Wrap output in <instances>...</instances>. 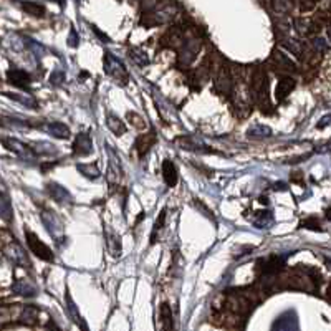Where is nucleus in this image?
<instances>
[{
	"mask_svg": "<svg viewBox=\"0 0 331 331\" xmlns=\"http://www.w3.org/2000/svg\"><path fill=\"white\" fill-rule=\"evenodd\" d=\"M247 135L249 138H253V139H265L272 136V129L265 124H255L249 129Z\"/></svg>",
	"mask_w": 331,
	"mask_h": 331,
	"instance_id": "obj_26",
	"label": "nucleus"
},
{
	"mask_svg": "<svg viewBox=\"0 0 331 331\" xmlns=\"http://www.w3.org/2000/svg\"><path fill=\"white\" fill-rule=\"evenodd\" d=\"M163 178H164V182L167 184V187H175L179 181V175H178V167L172 163V161L166 159L163 163Z\"/></svg>",
	"mask_w": 331,
	"mask_h": 331,
	"instance_id": "obj_15",
	"label": "nucleus"
},
{
	"mask_svg": "<svg viewBox=\"0 0 331 331\" xmlns=\"http://www.w3.org/2000/svg\"><path fill=\"white\" fill-rule=\"evenodd\" d=\"M41 129H45L48 135L56 138V139H68L70 138V128L65 123H60V121H52V123H47L41 126Z\"/></svg>",
	"mask_w": 331,
	"mask_h": 331,
	"instance_id": "obj_10",
	"label": "nucleus"
},
{
	"mask_svg": "<svg viewBox=\"0 0 331 331\" xmlns=\"http://www.w3.org/2000/svg\"><path fill=\"white\" fill-rule=\"evenodd\" d=\"M301 225H303L305 229H312V230H321V229H320V224H318V220H316V219H308V220H305V222L301 224Z\"/></svg>",
	"mask_w": 331,
	"mask_h": 331,
	"instance_id": "obj_40",
	"label": "nucleus"
},
{
	"mask_svg": "<svg viewBox=\"0 0 331 331\" xmlns=\"http://www.w3.org/2000/svg\"><path fill=\"white\" fill-rule=\"evenodd\" d=\"M73 152H75V156H80V158L90 156V154L93 152V143H91L90 135H86V133H80V135L75 138Z\"/></svg>",
	"mask_w": 331,
	"mask_h": 331,
	"instance_id": "obj_7",
	"label": "nucleus"
},
{
	"mask_svg": "<svg viewBox=\"0 0 331 331\" xmlns=\"http://www.w3.org/2000/svg\"><path fill=\"white\" fill-rule=\"evenodd\" d=\"M273 329H295L298 328V323H297V313L295 312H286L280 316V318L273 323Z\"/></svg>",
	"mask_w": 331,
	"mask_h": 331,
	"instance_id": "obj_14",
	"label": "nucleus"
},
{
	"mask_svg": "<svg viewBox=\"0 0 331 331\" xmlns=\"http://www.w3.org/2000/svg\"><path fill=\"white\" fill-rule=\"evenodd\" d=\"M329 119H331V116H328V118H323V119H321L323 123H320V124H318V128H325L326 124H329Z\"/></svg>",
	"mask_w": 331,
	"mask_h": 331,
	"instance_id": "obj_44",
	"label": "nucleus"
},
{
	"mask_svg": "<svg viewBox=\"0 0 331 331\" xmlns=\"http://www.w3.org/2000/svg\"><path fill=\"white\" fill-rule=\"evenodd\" d=\"M108 156H109V164H108V172H111V179L118 181L123 175V167L119 163V158L116 156V152L111 149V146H106Z\"/></svg>",
	"mask_w": 331,
	"mask_h": 331,
	"instance_id": "obj_16",
	"label": "nucleus"
},
{
	"mask_svg": "<svg viewBox=\"0 0 331 331\" xmlns=\"http://www.w3.org/2000/svg\"><path fill=\"white\" fill-rule=\"evenodd\" d=\"M106 126L109 128V131L113 133V135H116V136H123L124 133H126V126H124V123H123L118 116H115V115H108Z\"/></svg>",
	"mask_w": 331,
	"mask_h": 331,
	"instance_id": "obj_23",
	"label": "nucleus"
},
{
	"mask_svg": "<svg viewBox=\"0 0 331 331\" xmlns=\"http://www.w3.org/2000/svg\"><path fill=\"white\" fill-rule=\"evenodd\" d=\"M32 149L35 154H45V156H50V154L56 152V147L52 143H45V141H37V143H32Z\"/></svg>",
	"mask_w": 331,
	"mask_h": 331,
	"instance_id": "obj_28",
	"label": "nucleus"
},
{
	"mask_svg": "<svg viewBox=\"0 0 331 331\" xmlns=\"http://www.w3.org/2000/svg\"><path fill=\"white\" fill-rule=\"evenodd\" d=\"M76 167H78V171L81 172V175H84V178L91 179V181H95V179H98V178L101 175L100 167L96 166V163H91V164H78Z\"/></svg>",
	"mask_w": 331,
	"mask_h": 331,
	"instance_id": "obj_25",
	"label": "nucleus"
},
{
	"mask_svg": "<svg viewBox=\"0 0 331 331\" xmlns=\"http://www.w3.org/2000/svg\"><path fill=\"white\" fill-rule=\"evenodd\" d=\"M164 220H166V210H161V212H159V217H158V220H156V224H154V234H156L158 230L163 229Z\"/></svg>",
	"mask_w": 331,
	"mask_h": 331,
	"instance_id": "obj_38",
	"label": "nucleus"
},
{
	"mask_svg": "<svg viewBox=\"0 0 331 331\" xmlns=\"http://www.w3.org/2000/svg\"><path fill=\"white\" fill-rule=\"evenodd\" d=\"M0 124L7 126V128H13V129H27L30 128V124L22 119H15V118H2L0 119Z\"/></svg>",
	"mask_w": 331,
	"mask_h": 331,
	"instance_id": "obj_32",
	"label": "nucleus"
},
{
	"mask_svg": "<svg viewBox=\"0 0 331 331\" xmlns=\"http://www.w3.org/2000/svg\"><path fill=\"white\" fill-rule=\"evenodd\" d=\"M159 315H161V321H163V328L172 329V310L169 306V303H161Z\"/></svg>",
	"mask_w": 331,
	"mask_h": 331,
	"instance_id": "obj_27",
	"label": "nucleus"
},
{
	"mask_svg": "<svg viewBox=\"0 0 331 331\" xmlns=\"http://www.w3.org/2000/svg\"><path fill=\"white\" fill-rule=\"evenodd\" d=\"M129 56H131V60L136 63L138 67L141 68H144L149 65V55H147L143 48H131L129 50Z\"/></svg>",
	"mask_w": 331,
	"mask_h": 331,
	"instance_id": "obj_24",
	"label": "nucleus"
},
{
	"mask_svg": "<svg viewBox=\"0 0 331 331\" xmlns=\"http://www.w3.org/2000/svg\"><path fill=\"white\" fill-rule=\"evenodd\" d=\"M67 312H68V316H70V320H72L73 323H76L81 329L84 328L86 329L88 326H86V323L83 321V318H81V315H80V310H78V306L75 305V301H73V298L70 297V293L67 295Z\"/></svg>",
	"mask_w": 331,
	"mask_h": 331,
	"instance_id": "obj_17",
	"label": "nucleus"
},
{
	"mask_svg": "<svg viewBox=\"0 0 331 331\" xmlns=\"http://www.w3.org/2000/svg\"><path fill=\"white\" fill-rule=\"evenodd\" d=\"M0 219L5 222H12L13 220V209H12V202L7 194H0Z\"/></svg>",
	"mask_w": 331,
	"mask_h": 331,
	"instance_id": "obj_19",
	"label": "nucleus"
},
{
	"mask_svg": "<svg viewBox=\"0 0 331 331\" xmlns=\"http://www.w3.org/2000/svg\"><path fill=\"white\" fill-rule=\"evenodd\" d=\"M313 5H315L313 0H300L301 10H310V9H313Z\"/></svg>",
	"mask_w": 331,
	"mask_h": 331,
	"instance_id": "obj_42",
	"label": "nucleus"
},
{
	"mask_svg": "<svg viewBox=\"0 0 331 331\" xmlns=\"http://www.w3.org/2000/svg\"><path fill=\"white\" fill-rule=\"evenodd\" d=\"M5 255L9 257L15 265L24 267V269H28V267H30V262H28L25 252L22 250V247H20L17 242H12L10 245H7V247H5Z\"/></svg>",
	"mask_w": 331,
	"mask_h": 331,
	"instance_id": "obj_8",
	"label": "nucleus"
},
{
	"mask_svg": "<svg viewBox=\"0 0 331 331\" xmlns=\"http://www.w3.org/2000/svg\"><path fill=\"white\" fill-rule=\"evenodd\" d=\"M126 119L135 126V128H138V129H144L146 128V123H144V119L141 118L139 115H136V113H133V111H129L128 115H126Z\"/></svg>",
	"mask_w": 331,
	"mask_h": 331,
	"instance_id": "obj_35",
	"label": "nucleus"
},
{
	"mask_svg": "<svg viewBox=\"0 0 331 331\" xmlns=\"http://www.w3.org/2000/svg\"><path fill=\"white\" fill-rule=\"evenodd\" d=\"M41 222H43L48 234L55 238V242L63 240V224L53 212H50V210L41 212Z\"/></svg>",
	"mask_w": 331,
	"mask_h": 331,
	"instance_id": "obj_4",
	"label": "nucleus"
},
{
	"mask_svg": "<svg viewBox=\"0 0 331 331\" xmlns=\"http://www.w3.org/2000/svg\"><path fill=\"white\" fill-rule=\"evenodd\" d=\"M175 144L181 146L182 149L186 151H195V152H212V149H207V146L204 143H199L195 138L192 136H182V138H178L174 141Z\"/></svg>",
	"mask_w": 331,
	"mask_h": 331,
	"instance_id": "obj_9",
	"label": "nucleus"
},
{
	"mask_svg": "<svg viewBox=\"0 0 331 331\" xmlns=\"http://www.w3.org/2000/svg\"><path fill=\"white\" fill-rule=\"evenodd\" d=\"M293 7V0H272V9L278 13L290 12Z\"/></svg>",
	"mask_w": 331,
	"mask_h": 331,
	"instance_id": "obj_33",
	"label": "nucleus"
},
{
	"mask_svg": "<svg viewBox=\"0 0 331 331\" xmlns=\"http://www.w3.org/2000/svg\"><path fill=\"white\" fill-rule=\"evenodd\" d=\"M22 7L27 13H30V15H33V17H43L45 15V7L37 4V2H24Z\"/></svg>",
	"mask_w": 331,
	"mask_h": 331,
	"instance_id": "obj_31",
	"label": "nucleus"
},
{
	"mask_svg": "<svg viewBox=\"0 0 331 331\" xmlns=\"http://www.w3.org/2000/svg\"><path fill=\"white\" fill-rule=\"evenodd\" d=\"M230 73L227 72V70H222V72L219 73V78H217V83H215V86L219 91H222V93H229L230 88H232V83H230Z\"/></svg>",
	"mask_w": 331,
	"mask_h": 331,
	"instance_id": "obj_29",
	"label": "nucleus"
},
{
	"mask_svg": "<svg viewBox=\"0 0 331 331\" xmlns=\"http://www.w3.org/2000/svg\"><path fill=\"white\" fill-rule=\"evenodd\" d=\"M47 189H48V192H50V195L53 197V199H55L56 202H60V204H70V202L73 201L72 194H70L63 186L56 184V182H48Z\"/></svg>",
	"mask_w": 331,
	"mask_h": 331,
	"instance_id": "obj_12",
	"label": "nucleus"
},
{
	"mask_svg": "<svg viewBox=\"0 0 331 331\" xmlns=\"http://www.w3.org/2000/svg\"><path fill=\"white\" fill-rule=\"evenodd\" d=\"M25 45L30 48V50L33 52V55L37 56V58H41V56L45 55V48L41 47L38 41H35V40H32V38H27L25 40Z\"/></svg>",
	"mask_w": 331,
	"mask_h": 331,
	"instance_id": "obj_34",
	"label": "nucleus"
},
{
	"mask_svg": "<svg viewBox=\"0 0 331 331\" xmlns=\"http://www.w3.org/2000/svg\"><path fill=\"white\" fill-rule=\"evenodd\" d=\"M295 88V80L293 78H288V76H285V78H281L277 84V100H285V98L288 96L293 91Z\"/></svg>",
	"mask_w": 331,
	"mask_h": 331,
	"instance_id": "obj_20",
	"label": "nucleus"
},
{
	"mask_svg": "<svg viewBox=\"0 0 331 331\" xmlns=\"http://www.w3.org/2000/svg\"><path fill=\"white\" fill-rule=\"evenodd\" d=\"M93 32H95V33L98 35V37L101 38V41H103V43H108V41H111V40H109V37H106V35H104V33H101L100 30H98L96 27H93Z\"/></svg>",
	"mask_w": 331,
	"mask_h": 331,
	"instance_id": "obj_43",
	"label": "nucleus"
},
{
	"mask_svg": "<svg viewBox=\"0 0 331 331\" xmlns=\"http://www.w3.org/2000/svg\"><path fill=\"white\" fill-rule=\"evenodd\" d=\"M272 222H273V215H272L270 210H262V212H257L255 220H253V224H255L258 229H267L269 225H272Z\"/></svg>",
	"mask_w": 331,
	"mask_h": 331,
	"instance_id": "obj_30",
	"label": "nucleus"
},
{
	"mask_svg": "<svg viewBox=\"0 0 331 331\" xmlns=\"http://www.w3.org/2000/svg\"><path fill=\"white\" fill-rule=\"evenodd\" d=\"M326 293H328V297L331 298V283H329V286H328V290H326Z\"/></svg>",
	"mask_w": 331,
	"mask_h": 331,
	"instance_id": "obj_46",
	"label": "nucleus"
},
{
	"mask_svg": "<svg viewBox=\"0 0 331 331\" xmlns=\"http://www.w3.org/2000/svg\"><path fill=\"white\" fill-rule=\"evenodd\" d=\"M40 310L33 305H28L22 310V315H20V321L25 323V325H35L38 320Z\"/></svg>",
	"mask_w": 331,
	"mask_h": 331,
	"instance_id": "obj_21",
	"label": "nucleus"
},
{
	"mask_svg": "<svg viewBox=\"0 0 331 331\" xmlns=\"http://www.w3.org/2000/svg\"><path fill=\"white\" fill-rule=\"evenodd\" d=\"M329 37H331V30H329Z\"/></svg>",
	"mask_w": 331,
	"mask_h": 331,
	"instance_id": "obj_47",
	"label": "nucleus"
},
{
	"mask_svg": "<svg viewBox=\"0 0 331 331\" xmlns=\"http://www.w3.org/2000/svg\"><path fill=\"white\" fill-rule=\"evenodd\" d=\"M260 270H262L263 275H277L278 272H281L285 265V258L280 255H272L269 258H263L258 262Z\"/></svg>",
	"mask_w": 331,
	"mask_h": 331,
	"instance_id": "obj_6",
	"label": "nucleus"
},
{
	"mask_svg": "<svg viewBox=\"0 0 331 331\" xmlns=\"http://www.w3.org/2000/svg\"><path fill=\"white\" fill-rule=\"evenodd\" d=\"M273 58H275L281 67H285V68H288V70H293V61L288 58L286 55H283V53H280L278 50H273Z\"/></svg>",
	"mask_w": 331,
	"mask_h": 331,
	"instance_id": "obj_36",
	"label": "nucleus"
},
{
	"mask_svg": "<svg viewBox=\"0 0 331 331\" xmlns=\"http://www.w3.org/2000/svg\"><path fill=\"white\" fill-rule=\"evenodd\" d=\"M104 235H106V247H108V252L111 257H121V242H119V237L118 234L113 229H106L104 232Z\"/></svg>",
	"mask_w": 331,
	"mask_h": 331,
	"instance_id": "obj_13",
	"label": "nucleus"
},
{
	"mask_svg": "<svg viewBox=\"0 0 331 331\" xmlns=\"http://www.w3.org/2000/svg\"><path fill=\"white\" fill-rule=\"evenodd\" d=\"M12 292L15 295H20V297H35L38 290L30 280L20 278V280H15V283L12 285Z\"/></svg>",
	"mask_w": 331,
	"mask_h": 331,
	"instance_id": "obj_11",
	"label": "nucleus"
},
{
	"mask_svg": "<svg viewBox=\"0 0 331 331\" xmlns=\"http://www.w3.org/2000/svg\"><path fill=\"white\" fill-rule=\"evenodd\" d=\"M0 143L4 144V147H7L10 152L17 154L18 158H22L25 161H33L35 158V152L32 149V146H27L22 141H18L15 138H7V136H2L0 138Z\"/></svg>",
	"mask_w": 331,
	"mask_h": 331,
	"instance_id": "obj_3",
	"label": "nucleus"
},
{
	"mask_svg": "<svg viewBox=\"0 0 331 331\" xmlns=\"http://www.w3.org/2000/svg\"><path fill=\"white\" fill-rule=\"evenodd\" d=\"M78 41H80L78 33H76L75 28H72V30H70V37H68V47L76 48V47H78Z\"/></svg>",
	"mask_w": 331,
	"mask_h": 331,
	"instance_id": "obj_37",
	"label": "nucleus"
},
{
	"mask_svg": "<svg viewBox=\"0 0 331 331\" xmlns=\"http://www.w3.org/2000/svg\"><path fill=\"white\" fill-rule=\"evenodd\" d=\"M326 219H328V220H331V207L326 210Z\"/></svg>",
	"mask_w": 331,
	"mask_h": 331,
	"instance_id": "obj_45",
	"label": "nucleus"
},
{
	"mask_svg": "<svg viewBox=\"0 0 331 331\" xmlns=\"http://www.w3.org/2000/svg\"><path fill=\"white\" fill-rule=\"evenodd\" d=\"M154 136L152 135H141L138 139H136V144H135V147H136V151L139 152V156H144V154L151 149V146L154 144Z\"/></svg>",
	"mask_w": 331,
	"mask_h": 331,
	"instance_id": "obj_22",
	"label": "nucleus"
},
{
	"mask_svg": "<svg viewBox=\"0 0 331 331\" xmlns=\"http://www.w3.org/2000/svg\"><path fill=\"white\" fill-rule=\"evenodd\" d=\"M7 81L13 86H17L20 90H28L30 88V75H28L25 70H20V68H10L7 72Z\"/></svg>",
	"mask_w": 331,
	"mask_h": 331,
	"instance_id": "obj_5",
	"label": "nucleus"
},
{
	"mask_svg": "<svg viewBox=\"0 0 331 331\" xmlns=\"http://www.w3.org/2000/svg\"><path fill=\"white\" fill-rule=\"evenodd\" d=\"M2 95L7 96V98H10V100H13V101H17V103H22L24 106H27V108H32V109H37L38 108V103L35 101V98L30 96V95L10 93V91H4Z\"/></svg>",
	"mask_w": 331,
	"mask_h": 331,
	"instance_id": "obj_18",
	"label": "nucleus"
},
{
	"mask_svg": "<svg viewBox=\"0 0 331 331\" xmlns=\"http://www.w3.org/2000/svg\"><path fill=\"white\" fill-rule=\"evenodd\" d=\"M103 65H104V73L108 76H111L113 80H116L118 83L126 84L129 80V73L126 70L124 63L118 58L115 53L111 52H104V60H103Z\"/></svg>",
	"mask_w": 331,
	"mask_h": 331,
	"instance_id": "obj_1",
	"label": "nucleus"
},
{
	"mask_svg": "<svg viewBox=\"0 0 331 331\" xmlns=\"http://www.w3.org/2000/svg\"><path fill=\"white\" fill-rule=\"evenodd\" d=\"M63 80H65V75H63V72H60V70H58V72H53L52 76H50V81L53 84H61Z\"/></svg>",
	"mask_w": 331,
	"mask_h": 331,
	"instance_id": "obj_39",
	"label": "nucleus"
},
{
	"mask_svg": "<svg viewBox=\"0 0 331 331\" xmlns=\"http://www.w3.org/2000/svg\"><path fill=\"white\" fill-rule=\"evenodd\" d=\"M158 5V0H143V9L144 10H154Z\"/></svg>",
	"mask_w": 331,
	"mask_h": 331,
	"instance_id": "obj_41",
	"label": "nucleus"
},
{
	"mask_svg": "<svg viewBox=\"0 0 331 331\" xmlns=\"http://www.w3.org/2000/svg\"><path fill=\"white\" fill-rule=\"evenodd\" d=\"M25 238H27V245L30 252L33 253L35 257H38L40 260H45V262H53L55 260V255L52 249L48 247L47 244H43L38 238V235L35 234L32 230H25Z\"/></svg>",
	"mask_w": 331,
	"mask_h": 331,
	"instance_id": "obj_2",
	"label": "nucleus"
}]
</instances>
